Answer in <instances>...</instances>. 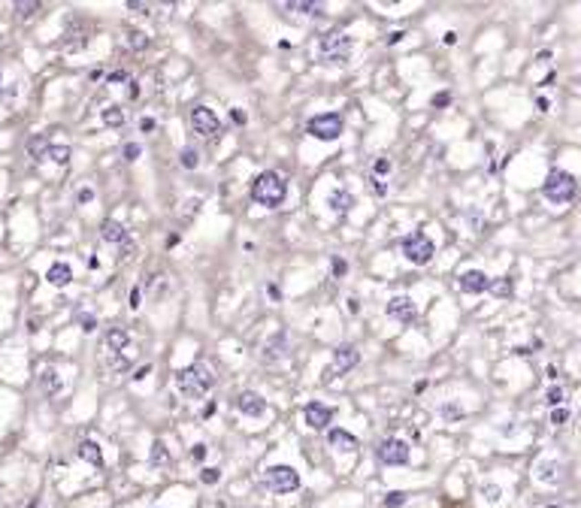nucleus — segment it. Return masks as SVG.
I'll return each instance as SVG.
<instances>
[{
    "label": "nucleus",
    "mask_w": 581,
    "mask_h": 508,
    "mask_svg": "<svg viewBox=\"0 0 581 508\" xmlns=\"http://www.w3.org/2000/svg\"><path fill=\"white\" fill-rule=\"evenodd\" d=\"M212 384H215V375H212V369L206 366V363H191V366L176 373V388L185 393L188 399L206 397V393L212 390Z\"/></svg>",
    "instance_id": "nucleus-1"
},
{
    "label": "nucleus",
    "mask_w": 581,
    "mask_h": 508,
    "mask_svg": "<svg viewBox=\"0 0 581 508\" xmlns=\"http://www.w3.org/2000/svg\"><path fill=\"white\" fill-rule=\"evenodd\" d=\"M251 197H255V203H261V206L276 209V206L285 203L288 185H285V179H282L276 170H266V173H261V176L251 181Z\"/></svg>",
    "instance_id": "nucleus-2"
},
{
    "label": "nucleus",
    "mask_w": 581,
    "mask_h": 508,
    "mask_svg": "<svg viewBox=\"0 0 581 508\" xmlns=\"http://www.w3.org/2000/svg\"><path fill=\"white\" fill-rule=\"evenodd\" d=\"M542 194H545V200L557 203V206H563V203H572L578 194V181L575 176H569L567 170H551L545 179V188H542Z\"/></svg>",
    "instance_id": "nucleus-3"
},
{
    "label": "nucleus",
    "mask_w": 581,
    "mask_h": 508,
    "mask_svg": "<svg viewBox=\"0 0 581 508\" xmlns=\"http://www.w3.org/2000/svg\"><path fill=\"white\" fill-rule=\"evenodd\" d=\"M436 254L433 239L427 236L424 230H412L406 239H403V257L412 263V267H427Z\"/></svg>",
    "instance_id": "nucleus-4"
},
{
    "label": "nucleus",
    "mask_w": 581,
    "mask_h": 508,
    "mask_svg": "<svg viewBox=\"0 0 581 508\" xmlns=\"http://www.w3.org/2000/svg\"><path fill=\"white\" fill-rule=\"evenodd\" d=\"M266 490H273V494H294V490H300V472L290 466H270L264 469V478Z\"/></svg>",
    "instance_id": "nucleus-5"
},
{
    "label": "nucleus",
    "mask_w": 581,
    "mask_h": 508,
    "mask_svg": "<svg viewBox=\"0 0 581 508\" xmlns=\"http://www.w3.org/2000/svg\"><path fill=\"white\" fill-rule=\"evenodd\" d=\"M357 363H361V351H357V345H339L333 351V360H330V366L324 369V375H321V382L324 384H330L336 375H346L348 369H355Z\"/></svg>",
    "instance_id": "nucleus-6"
},
{
    "label": "nucleus",
    "mask_w": 581,
    "mask_h": 508,
    "mask_svg": "<svg viewBox=\"0 0 581 508\" xmlns=\"http://www.w3.org/2000/svg\"><path fill=\"white\" fill-rule=\"evenodd\" d=\"M306 133L315 136V140H321V142L339 140V133H342V115H339V112H324V115L309 118V124H306Z\"/></svg>",
    "instance_id": "nucleus-7"
},
{
    "label": "nucleus",
    "mask_w": 581,
    "mask_h": 508,
    "mask_svg": "<svg viewBox=\"0 0 581 508\" xmlns=\"http://www.w3.org/2000/svg\"><path fill=\"white\" fill-rule=\"evenodd\" d=\"M318 52L327 64H346L351 55V36L346 34H324L318 43Z\"/></svg>",
    "instance_id": "nucleus-8"
},
{
    "label": "nucleus",
    "mask_w": 581,
    "mask_h": 508,
    "mask_svg": "<svg viewBox=\"0 0 581 508\" xmlns=\"http://www.w3.org/2000/svg\"><path fill=\"white\" fill-rule=\"evenodd\" d=\"M191 127H194V133H200L203 140H215L221 133V121L209 106H194V109H191Z\"/></svg>",
    "instance_id": "nucleus-9"
},
{
    "label": "nucleus",
    "mask_w": 581,
    "mask_h": 508,
    "mask_svg": "<svg viewBox=\"0 0 581 508\" xmlns=\"http://www.w3.org/2000/svg\"><path fill=\"white\" fill-rule=\"evenodd\" d=\"M376 457L385 466L409 463V442H403V439H381V442L376 445Z\"/></svg>",
    "instance_id": "nucleus-10"
},
{
    "label": "nucleus",
    "mask_w": 581,
    "mask_h": 508,
    "mask_svg": "<svg viewBox=\"0 0 581 508\" xmlns=\"http://www.w3.org/2000/svg\"><path fill=\"white\" fill-rule=\"evenodd\" d=\"M303 421H306V427H309V430H327L333 423V408L318 403V399H315V403H306Z\"/></svg>",
    "instance_id": "nucleus-11"
},
{
    "label": "nucleus",
    "mask_w": 581,
    "mask_h": 508,
    "mask_svg": "<svg viewBox=\"0 0 581 508\" xmlns=\"http://www.w3.org/2000/svg\"><path fill=\"white\" fill-rule=\"evenodd\" d=\"M385 312H388V318H394V321H403V324H412V321L418 318L415 302H412V297H406V294H400V297L388 300Z\"/></svg>",
    "instance_id": "nucleus-12"
},
{
    "label": "nucleus",
    "mask_w": 581,
    "mask_h": 508,
    "mask_svg": "<svg viewBox=\"0 0 581 508\" xmlns=\"http://www.w3.org/2000/svg\"><path fill=\"white\" fill-rule=\"evenodd\" d=\"M457 287H461V294H481V291H491V278L481 269H466L457 276Z\"/></svg>",
    "instance_id": "nucleus-13"
},
{
    "label": "nucleus",
    "mask_w": 581,
    "mask_h": 508,
    "mask_svg": "<svg viewBox=\"0 0 581 508\" xmlns=\"http://www.w3.org/2000/svg\"><path fill=\"white\" fill-rule=\"evenodd\" d=\"M236 408H240L246 418H261V415L266 412V403L261 399V393H255V390H242L240 397H236Z\"/></svg>",
    "instance_id": "nucleus-14"
},
{
    "label": "nucleus",
    "mask_w": 581,
    "mask_h": 508,
    "mask_svg": "<svg viewBox=\"0 0 581 508\" xmlns=\"http://www.w3.org/2000/svg\"><path fill=\"white\" fill-rule=\"evenodd\" d=\"M327 442H330L336 451H346V454L357 451V439L351 436V433H346V430H339V427L327 430Z\"/></svg>",
    "instance_id": "nucleus-15"
},
{
    "label": "nucleus",
    "mask_w": 581,
    "mask_h": 508,
    "mask_svg": "<svg viewBox=\"0 0 581 508\" xmlns=\"http://www.w3.org/2000/svg\"><path fill=\"white\" fill-rule=\"evenodd\" d=\"M101 236H103V242H112V245H125V242H127V230L118 221L106 218V221L101 224Z\"/></svg>",
    "instance_id": "nucleus-16"
},
{
    "label": "nucleus",
    "mask_w": 581,
    "mask_h": 508,
    "mask_svg": "<svg viewBox=\"0 0 581 508\" xmlns=\"http://www.w3.org/2000/svg\"><path fill=\"white\" fill-rule=\"evenodd\" d=\"M76 454H79V457L85 460V463H91V466H97V469L103 466V451H101V445L91 442V439H85V442H79V448H76Z\"/></svg>",
    "instance_id": "nucleus-17"
},
{
    "label": "nucleus",
    "mask_w": 581,
    "mask_h": 508,
    "mask_svg": "<svg viewBox=\"0 0 581 508\" xmlns=\"http://www.w3.org/2000/svg\"><path fill=\"white\" fill-rule=\"evenodd\" d=\"M45 278H49V285H55V287H67L73 282V269L67 267V263H52L49 272H45Z\"/></svg>",
    "instance_id": "nucleus-18"
},
{
    "label": "nucleus",
    "mask_w": 581,
    "mask_h": 508,
    "mask_svg": "<svg viewBox=\"0 0 581 508\" xmlns=\"http://www.w3.org/2000/svg\"><path fill=\"white\" fill-rule=\"evenodd\" d=\"M327 206H330L333 212H339V215H346V212L355 206V197H351L346 188H339V191H333L330 197H327Z\"/></svg>",
    "instance_id": "nucleus-19"
},
{
    "label": "nucleus",
    "mask_w": 581,
    "mask_h": 508,
    "mask_svg": "<svg viewBox=\"0 0 581 508\" xmlns=\"http://www.w3.org/2000/svg\"><path fill=\"white\" fill-rule=\"evenodd\" d=\"M106 345H109L112 354H121V348L131 345V333H127L125 327H112L109 333H106Z\"/></svg>",
    "instance_id": "nucleus-20"
},
{
    "label": "nucleus",
    "mask_w": 581,
    "mask_h": 508,
    "mask_svg": "<svg viewBox=\"0 0 581 508\" xmlns=\"http://www.w3.org/2000/svg\"><path fill=\"white\" fill-rule=\"evenodd\" d=\"M279 357H285V336H276L273 342H266L264 345V360H279Z\"/></svg>",
    "instance_id": "nucleus-21"
},
{
    "label": "nucleus",
    "mask_w": 581,
    "mask_h": 508,
    "mask_svg": "<svg viewBox=\"0 0 581 508\" xmlns=\"http://www.w3.org/2000/svg\"><path fill=\"white\" fill-rule=\"evenodd\" d=\"M49 146H52V142L45 140V136H30V140H28V151H30V157H36V161H43Z\"/></svg>",
    "instance_id": "nucleus-22"
},
{
    "label": "nucleus",
    "mask_w": 581,
    "mask_h": 508,
    "mask_svg": "<svg viewBox=\"0 0 581 508\" xmlns=\"http://www.w3.org/2000/svg\"><path fill=\"white\" fill-rule=\"evenodd\" d=\"M40 382H43V390L49 393V397L61 390V378H58L55 369H43V378H40Z\"/></svg>",
    "instance_id": "nucleus-23"
},
{
    "label": "nucleus",
    "mask_w": 581,
    "mask_h": 508,
    "mask_svg": "<svg viewBox=\"0 0 581 508\" xmlns=\"http://www.w3.org/2000/svg\"><path fill=\"white\" fill-rule=\"evenodd\" d=\"M125 118L127 115H125V109H121V106H109V109H103V121L109 127H121V124H125Z\"/></svg>",
    "instance_id": "nucleus-24"
},
{
    "label": "nucleus",
    "mask_w": 581,
    "mask_h": 508,
    "mask_svg": "<svg viewBox=\"0 0 581 508\" xmlns=\"http://www.w3.org/2000/svg\"><path fill=\"white\" fill-rule=\"evenodd\" d=\"M151 463H155V466H170V454H167V445L164 442L151 445Z\"/></svg>",
    "instance_id": "nucleus-25"
},
{
    "label": "nucleus",
    "mask_w": 581,
    "mask_h": 508,
    "mask_svg": "<svg viewBox=\"0 0 581 508\" xmlns=\"http://www.w3.org/2000/svg\"><path fill=\"white\" fill-rule=\"evenodd\" d=\"M182 166H185V170H197V166H200V151L197 148H182Z\"/></svg>",
    "instance_id": "nucleus-26"
},
{
    "label": "nucleus",
    "mask_w": 581,
    "mask_h": 508,
    "mask_svg": "<svg viewBox=\"0 0 581 508\" xmlns=\"http://www.w3.org/2000/svg\"><path fill=\"white\" fill-rule=\"evenodd\" d=\"M45 157H49V161H55V164H67V161H70V148H67V146H49Z\"/></svg>",
    "instance_id": "nucleus-27"
},
{
    "label": "nucleus",
    "mask_w": 581,
    "mask_h": 508,
    "mask_svg": "<svg viewBox=\"0 0 581 508\" xmlns=\"http://www.w3.org/2000/svg\"><path fill=\"white\" fill-rule=\"evenodd\" d=\"M285 10H294V12H306V15H321V6L318 3H285Z\"/></svg>",
    "instance_id": "nucleus-28"
},
{
    "label": "nucleus",
    "mask_w": 581,
    "mask_h": 508,
    "mask_svg": "<svg viewBox=\"0 0 581 508\" xmlns=\"http://www.w3.org/2000/svg\"><path fill=\"white\" fill-rule=\"evenodd\" d=\"M127 43H131V49L142 52L145 45H149V36H145V34H140V30H131V34H127Z\"/></svg>",
    "instance_id": "nucleus-29"
},
{
    "label": "nucleus",
    "mask_w": 581,
    "mask_h": 508,
    "mask_svg": "<svg viewBox=\"0 0 581 508\" xmlns=\"http://www.w3.org/2000/svg\"><path fill=\"white\" fill-rule=\"evenodd\" d=\"M400 505H406V494L403 490H391L385 496V508H400Z\"/></svg>",
    "instance_id": "nucleus-30"
},
{
    "label": "nucleus",
    "mask_w": 581,
    "mask_h": 508,
    "mask_svg": "<svg viewBox=\"0 0 581 508\" xmlns=\"http://www.w3.org/2000/svg\"><path fill=\"white\" fill-rule=\"evenodd\" d=\"M481 496H485L491 505H496V503H500V496H503V490L496 487V484H485V487H481Z\"/></svg>",
    "instance_id": "nucleus-31"
},
{
    "label": "nucleus",
    "mask_w": 581,
    "mask_h": 508,
    "mask_svg": "<svg viewBox=\"0 0 581 508\" xmlns=\"http://www.w3.org/2000/svg\"><path fill=\"white\" fill-rule=\"evenodd\" d=\"M491 291L496 297H509L511 294V278H500V282H491Z\"/></svg>",
    "instance_id": "nucleus-32"
},
{
    "label": "nucleus",
    "mask_w": 581,
    "mask_h": 508,
    "mask_svg": "<svg viewBox=\"0 0 581 508\" xmlns=\"http://www.w3.org/2000/svg\"><path fill=\"white\" fill-rule=\"evenodd\" d=\"M388 173H391V161H388V157H379L376 164H372V176H388Z\"/></svg>",
    "instance_id": "nucleus-33"
},
{
    "label": "nucleus",
    "mask_w": 581,
    "mask_h": 508,
    "mask_svg": "<svg viewBox=\"0 0 581 508\" xmlns=\"http://www.w3.org/2000/svg\"><path fill=\"white\" fill-rule=\"evenodd\" d=\"M554 469H557L554 463H542V466H539V481H548V484H551V481H557Z\"/></svg>",
    "instance_id": "nucleus-34"
},
{
    "label": "nucleus",
    "mask_w": 581,
    "mask_h": 508,
    "mask_svg": "<svg viewBox=\"0 0 581 508\" xmlns=\"http://www.w3.org/2000/svg\"><path fill=\"white\" fill-rule=\"evenodd\" d=\"M218 478H221V472H218L215 466H206L203 472H200V481L203 484H218Z\"/></svg>",
    "instance_id": "nucleus-35"
},
{
    "label": "nucleus",
    "mask_w": 581,
    "mask_h": 508,
    "mask_svg": "<svg viewBox=\"0 0 581 508\" xmlns=\"http://www.w3.org/2000/svg\"><path fill=\"white\" fill-rule=\"evenodd\" d=\"M106 82H109V85H125V82H131V76H127L125 70H112L109 76H106Z\"/></svg>",
    "instance_id": "nucleus-36"
},
{
    "label": "nucleus",
    "mask_w": 581,
    "mask_h": 508,
    "mask_svg": "<svg viewBox=\"0 0 581 508\" xmlns=\"http://www.w3.org/2000/svg\"><path fill=\"white\" fill-rule=\"evenodd\" d=\"M36 10H40V3H15V12H19L21 19H30Z\"/></svg>",
    "instance_id": "nucleus-37"
},
{
    "label": "nucleus",
    "mask_w": 581,
    "mask_h": 508,
    "mask_svg": "<svg viewBox=\"0 0 581 508\" xmlns=\"http://www.w3.org/2000/svg\"><path fill=\"white\" fill-rule=\"evenodd\" d=\"M545 399H548V406H551V408H557V406L563 403V390L560 388H551V390L545 393Z\"/></svg>",
    "instance_id": "nucleus-38"
},
{
    "label": "nucleus",
    "mask_w": 581,
    "mask_h": 508,
    "mask_svg": "<svg viewBox=\"0 0 581 508\" xmlns=\"http://www.w3.org/2000/svg\"><path fill=\"white\" fill-rule=\"evenodd\" d=\"M567 421H569V412H567V408H554V412H551V423H554V427H563Z\"/></svg>",
    "instance_id": "nucleus-39"
},
{
    "label": "nucleus",
    "mask_w": 581,
    "mask_h": 508,
    "mask_svg": "<svg viewBox=\"0 0 581 508\" xmlns=\"http://www.w3.org/2000/svg\"><path fill=\"white\" fill-rule=\"evenodd\" d=\"M127 366H131V363H127V357H121V354H112V369H116V373H125Z\"/></svg>",
    "instance_id": "nucleus-40"
},
{
    "label": "nucleus",
    "mask_w": 581,
    "mask_h": 508,
    "mask_svg": "<svg viewBox=\"0 0 581 508\" xmlns=\"http://www.w3.org/2000/svg\"><path fill=\"white\" fill-rule=\"evenodd\" d=\"M125 157H127V161H136V157H140V146H136V142H127V146H125Z\"/></svg>",
    "instance_id": "nucleus-41"
},
{
    "label": "nucleus",
    "mask_w": 581,
    "mask_h": 508,
    "mask_svg": "<svg viewBox=\"0 0 581 508\" xmlns=\"http://www.w3.org/2000/svg\"><path fill=\"white\" fill-rule=\"evenodd\" d=\"M346 269H348V263L342 261V257H333V276H346Z\"/></svg>",
    "instance_id": "nucleus-42"
},
{
    "label": "nucleus",
    "mask_w": 581,
    "mask_h": 508,
    "mask_svg": "<svg viewBox=\"0 0 581 508\" xmlns=\"http://www.w3.org/2000/svg\"><path fill=\"white\" fill-rule=\"evenodd\" d=\"M203 457H206V445H194V448H191V460H197V463H200Z\"/></svg>",
    "instance_id": "nucleus-43"
},
{
    "label": "nucleus",
    "mask_w": 581,
    "mask_h": 508,
    "mask_svg": "<svg viewBox=\"0 0 581 508\" xmlns=\"http://www.w3.org/2000/svg\"><path fill=\"white\" fill-rule=\"evenodd\" d=\"M140 131H142V133L155 131V118H145V115H142V118H140Z\"/></svg>",
    "instance_id": "nucleus-44"
},
{
    "label": "nucleus",
    "mask_w": 581,
    "mask_h": 508,
    "mask_svg": "<svg viewBox=\"0 0 581 508\" xmlns=\"http://www.w3.org/2000/svg\"><path fill=\"white\" fill-rule=\"evenodd\" d=\"M403 36H406L403 30H394V34H388V36H385V43H388V45H397V43L403 40Z\"/></svg>",
    "instance_id": "nucleus-45"
},
{
    "label": "nucleus",
    "mask_w": 581,
    "mask_h": 508,
    "mask_svg": "<svg viewBox=\"0 0 581 508\" xmlns=\"http://www.w3.org/2000/svg\"><path fill=\"white\" fill-rule=\"evenodd\" d=\"M442 415H445V418H461L463 412H461V408H454V406H445V408H442Z\"/></svg>",
    "instance_id": "nucleus-46"
},
{
    "label": "nucleus",
    "mask_w": 581,
    "mask_h": 508,
    "mask_svg": "<svg viewBox=\"0 0 581 508\" xmlns=\"http://www.w3.org/2000/svg\"><path fill=\"white\" fill-rule=\"evenodd\" d=\"M451 103V94H436L433 97V106H448Z\"/></svg>",
    "instance_id": "nucleus-47"
},
{
    "label": "nucleus",
    "mask_w": 581,
    "mask_h": 508,
    "mask_svg": "<svg viewBox=\"0 0 581 508\" xmlns=\"http://www.w3.org/2000/svg\"><path fill=\"white\" fill-rule=\"evenodd\" d=\"M82 327H85V330L91 333V330L97 327V321H94V318H91V315H82Z\"/></svg>",
    "instance_id": "nucleus-48"
},
{
    "label": "nucleus",
    "mask_w": 581,
    "mask_h": 508,
    "mask_svg": "<svg viewBox=\"0 0 581 508\" xmlns=\"http://www.w3.org/2000/svg\"><path fill=\"white\" fill-rule=\"evenodd\" d=\"M149 373H151V366H149V363H145V366H140V369H136V375H134V382H142V378H145V375H149Z\"/></svg>",
    "instance_id": "nucleus-49"
},
{
    "label": "nucleus",
    "mask_w": 581,
    "mask_h": 508,
    "mask_svg": "<svg viewBox=\"0 0 581 508\" xmlns=\"http://www.w3.org/2000/svg\"><path fill=\"white\" fill-rule=\"evenodd\" d=\"M91 197H94V191H91V188H82V191H79V203H88Z\"/></svg>",
    "instance_id": "nucleus-50"
},
{
    "label": "nucleus",
    "mask_w": 581,
    "mask_h": 508,
    "mask_svg": "<svg viewBox=\"0 0 581 508\" xmlns=\"http://www.w3.org/2000/svg\"><path fill=\"white\" fill-rule=\"evenodd\" d=\"M231 115H233V121H236V124H246V112H240V109H233V112H231Z\"/></svg>",
    "instance_id": "nucleus-51"
},
{
    "label": "nucleus",
    "mask_w": 581,
    "mask_h": 508,
    "mask_svg": "<svg viewBox=\"0 0 581 508\" xmlns=\"http://www.w3.org/2000/svg\"><path fill=\"white\" fill-rule=\"evenodd\" d=\"M131 306H140V287H134V291H131Z\"/></svg>",
    "instance_id": "nucleus-52"
},
{
    "label": "nucleus",
    "mask_w": 581,
    "mask_h": 508,
    "mask_svg": "<svg viewBox=\"0 0 581 508\" xmlns=\"http://www.w3.org/2000/svg\"><path fill=\"white\" fill-rule=\"evenodd\" d=\"M454 43H457V34H454V30H448V34H445V45H454Z\"/></svg>",
    "instance_id": "nucleus-53"
},
{
    "label": "nucleus",
    "mask_w": 581,
    "mask_h": 508,
    "mask_svg": "<svg viewBox=\"0 0 581 508\" xmlns=\"http://www.w3.org/2000/svg\"><path fill=\"white\" fill-rule=\"evenodd\" d=\"M0 82H3V70H0Z\"/></svg>",
    "instance_id": "nucleus-54"
},
{
    "label": "nucleus",
    "mask_w": 581,
    "mask_h": 508,
    "mask_svg": "<svg viewBox=\"0 0 581 508\" xmlns=\"http://www.w3.org/2000/svg\"><path fill=\"white\" fill-rule=\"evenodd\" d=\"M548 508H560V505H548Z\"/></svg>",
    "instance_id": "nucleus-55"
}]
</instances>
